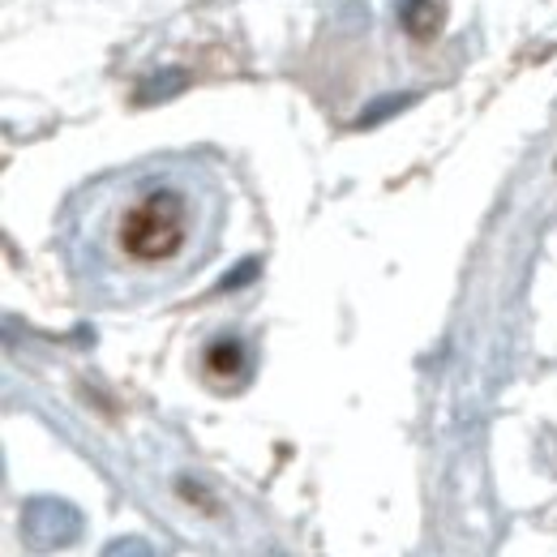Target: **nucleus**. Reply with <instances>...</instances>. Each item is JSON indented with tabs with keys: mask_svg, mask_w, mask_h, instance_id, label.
<instances>
[{
	"mask_svg": "<svg viewBox=\"0 0 557 557\" xmlns=\"http://www.w3.org/2000/svg\"><path fill=\"white\" fill-rule=\"evenodd\" d=\"M103 557H159V554H154V545H150L146 536H116V541L103 549Z\"/></svg>",
	"mask_w": 557,
	"mask_h": 557,
	"instance_id": "obj_6",
	"label": "nucleus"
},
{
	"mask_svg": "<svg viewBox=\"0 0 557 557\" xmlns=\"http://www.w3.org/2000/svg\"><path fill=\"white\" fill-rule=\"evenodd\" d=\"M185 82H189V73H185V70H168V73H159V77H150V82H141L138 99H141V103L168 99V95H176Z\"/></svg>",
	"mask_w": 557,
	"mask_h": 557,
	"instance_id": "obj_5",
	"label": "nucleus"
},
{
	"mask_svg": "<svg viewBox=\"0 0 557 557\" xmlns=\"http://www.w3.org/2000/svg\"><path fill=\"white\" fill-rule=\"evenodd\" d=\"M202 369H207V377H214V382H240L249 373V348H245V339H236V335L214 339L202 351Z\"/></svg>",
	"mask_w": 557,
	"mask_h": 557,
	"instance_id": "obj_3",
	"label": "nucleus"
},
{
	"mask_svg": "<svg viewBox=\"0 0 557 557\" xmlns=\"http://www.w3.org/2000/svg\"><path fill=\"white\" fill-rule=\"evenodd\" d=\"M399 22H404V30L412 39H433L437 26H442V4L437 0H404Z\"/></svg>",
	"mask_w": 557,
	"mask_h": 557,
	"instance_id": "obj_4",
	"label": "nucleus"
},
{
	"mask_svg": "<svg viewBox=\"0 0 557 557\" xmlns=\"http://www.w3.org/2000/svg\"><path fill=\"white\" fill-rule=\"evenodd\" d=\"M82 510L73 506L70 497H52V493H39V497H26L22 502V519H17V532H22V545L35 549V554H57V549H70L82 541Z\"/></svg>",
	"mask_w": 557,
	"mask_h": 557,
	"instance_id": "obj_2",
	"label": "nucleus"
},
{
	"mask_svg": "<svg viewBox=\"0 0 557 557\" xmlns=\"http://www.w3.org/2000/svg\"><path fill=\"white\" fill-rule=\"evenodd\" d=\"M194 236V202L176 185H146L116 210L112 245L129 267H168L189 249Z\"/></svg>",
	"mask_w": 557,
	"mask_h": 557,
	"instance_id": "obj_1",
	"label": "nucleus"
}]
</instances>
